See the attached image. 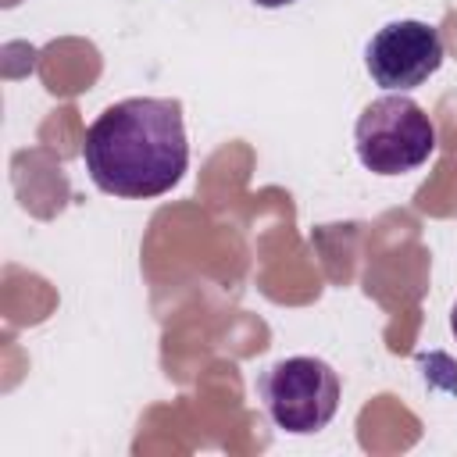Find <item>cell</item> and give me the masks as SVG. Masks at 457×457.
<instances>
[{"label": "cell", "instance_id": "obj_1", "mask_svg": "<svg viewBox=\"0 0 457 457\" xmlns=\"http://www.w3.org/2000/svg\"><path fill=\"white\" fill-rule=\"evenodd\" d=\"M82 161L100 193L150 200L175 189L189 168L182 104L171 96H129L104 107L86 129Z\"/></svg>", "mask_w": 457, "mask_h": 457}, {"label": "cell", "instance_id": "obj_2", "mask_svg": "<svg viewBox=\"0 0 457 457\" xmlns=\"http://www.w3.org/2000/svg\"><path fill=\"white\" fill-rule=\"evenodd\" d=\"M353 146L368 171L407 175L436 154V125L407 93H386L357 114Z\"/></svg>", "mask_w": 457, "mask_h": 457}, {"label": "cell", "instance_id": "obj_3", "mask_svg": "<svg viewBox=\"0 0 457 457\" xmlns=\"http://www.w3.org/2000/svg\"><path fill=\"white\" fill-rule=\"evenodd\" d=\"M257 389L268 418L289 436H314L339 411V375L321 357L300 353L275 361L261 375Z\"/></svg>", "mask_w": 457, "mask_h": 457}, {"label": "cell", "instance_id": "obj_4", "mask_svg": "<svg viewBox=\"0 0 457 457\" xmlns=\"http://www.w3.org/2000/svg\"><path fill=\"white\" fill-rule=\"evenodd\" d=\"M443 64V36L428 21H389L364 46V68L375 86L389 93H407L432 79Z\"/></svg>", "mask_w": 457, "mask_h": 457}, {"label": "cell", "instance_id": "obj_5", "mask_svg": "<svg viewBox=\"0 0 457 457\" xmlns=\"http://www.w3.org/2000/svg\"><path fill=\"white\" fill-rule=\"evenodd\" d=\"M257 7H268V11H275V7H286V4H296V0H253Z\"/></svg>", "mask_w": 457, "mask_h": 457}, {"label": "cell", "instance_id": "obj_6", "mask_svg": "<svg viewBox=\"0 0 457 457\" xmlns=\"http://www.w3.org/2000/svg\"><path fill=\"white\" fill-rule=\"evenodd\" d=\"M450 332H453V339H457V303H453V311H450Z\"/></svg>", "mask_w": 457, "mask_h": 457}]
</instances>
